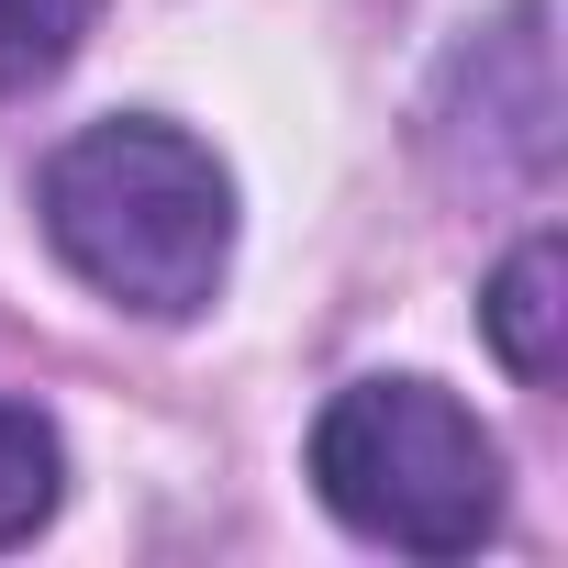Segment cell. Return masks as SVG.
I'll return each instance as SVG.
<instances>
[{"instance_id": "6da1fadb", "label": "cell", "mask_w": 568, "mask_h": 568, "mask_svg": "<svg viewBox=\"0 0 568 568\" xmlns=\"http://www.w3.org/2000/svg\"><path fill=\"white\" fill-rule=\"evenodd\" d=\"M34 212H45V245L90 291L145 324L212 313L223 267H234V179L201 134H179L156 112H112V123L68 134L34 179Z\"/></svg>"}, {"instance_id": "7a4b0ae2", "label": "cell", "mask_w": 568, "mask_h": 568, "mask_svg": "<svg viewBox=\"0 0 568 568\" xmlns=\"http://www.w3.org/2000/svg\"><path fill=\"white\" fill-rule=\"evenodd\" d=\"M313 490L335 524L402 557H479L501 535V446L435 379H357L313 424Z\"/></svg>"}, {"instance_id": "3957f363", "label": "cell", "mask_w": 568, "mask_h": 568, "mask_svg": "<svg viewBox=\"0 0 568 568\" xmlns=\"http://www.w3.org/2000/svg\"><path fill=\"white\" fill-rule=\"evenodd\" d=\"M424 156L457 190H535L557 168V34L546 0H513L490 34H468L424 101Z\"/></svg>"}, {"instance_id": "277c9868", "label": "cell", "mask_w": 568, "mask_h": 568, "mask_svg": "<svg viewBox=\"0 0 568 568\" xmlns=\"http://www.w3.org/2000/svg\"><path fill=\"white\" fill-rule=\"evenodd\" d=\"M479 335H490V357H501L524 390L557 379V357H568V245H557V234H524V245L501 256L490 302H479Z\"/></svg>"}, {"instance_id": "5b68a950", "label": "cell", "mask_w": 568, "mask_h": 568, "mask_svg": "<svg viewBox=\"0 0 568 568\" xmlns=\"http://www.w3.org/2000/svg\"><path fill=\"white\" fill-rule=\"evenodd\" d=\"M57 490H68L57 424H45L34 402L0 390V546H34V535H45V513H57Z\"/></svg>"}, {"instance_id": "8992f818", "label": "cell", "mask_w": 568, "mask_h": 568, "mask_svg": "<svg viewBox=\"0 0 568 568\" xmlns=\"http://www.w3.org/2000/svg\"><path fill=\"white\" fill-rule=\"evenodd\" d=\"M101 23V0H0V90H34L57 79Z\"/></svg>"}]
</instances>
